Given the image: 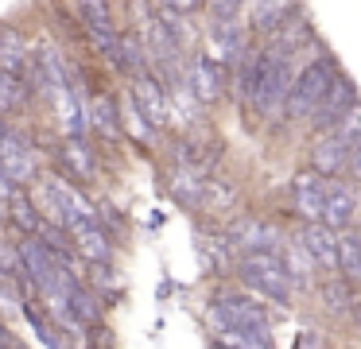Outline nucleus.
Segmentation results:
<instances>
[{"mask_svg":"<svg viewBox=\"0 0 361 349\" xmlns=\"http://www.w3.org/2000/svg\"><path fill=\"white\" fill-rule=\"evenodd\" d=\"M78 12H82V20H86L90 31H117L113 27L109 0H78Z\"/></svg>","mask_w":361,"mask_h":349,"instance_id":"nucleus-27","label":"nucleus"},{"mask_svg":"<svg viewBox=\"0 0 361 349\" xmlns=\"http://www.w3.org/2000/svg\"><path fill=\"white\" fill-rule=\"evenodd\" d=\"M59 163L74 183H90L97 175V159H94V147L86 144V136H66L59 144Z\"/></svg>","mask_w":361,"mask_h":349,"instance_id":"nucleus-18","label":"nucleus"},{"mask_svg":"<svg viewBox=\"0 0 361 349\" xmlns=\"http://www.w3.org/2000/svg\"><path fill=\"white\" fill-rule=\"evenodd\" d=\"M218 159H221V140H218V136H210L206 128L187 132V136H183L179 144H175V163L198 167V171H206V175H210V171L218 167Z\"/></svg>","mask_w":361,"mask_h":349,"instance_id":"nucleus-12","label":"nucleus"},{"mask_svg":"<svg viewBox=\"0 0 361 349\" xmlns=\"http://www.w3.org/2000/svg\"><path fill=\"white\" fill-rule=\"evenodd\" d=\"M334 74H338V66H334V59H326V54H319V59H311L307 66H299L295 85H291V93H288L283 116H288V121H307V116L314 113V105L322 101L326 85L334 82Z\"/></svg>","mask_w":361,"mask_h":349,"instance_id":"nucleus-3","label":"nucleus"},{"mask_svg":"<svg viewBox=\"0 0 361 349\" xmlns=\"http://www.w3.org/2000/svg\"><path fill=\"white\" fill-rule=\"evenodd\" d=\"M334 132H338L342 140H350V144L361 136V101H357V105H353L350 113L342 116V121H338V128H334Z\"/></svg>","mask_w":361,"mask_h":349,"instance_id":"nucleus-29","label":"nucleus"},{"mask_svg":"<svg viewBox=\"0 0 361 349\" xmlns=\"http://www.w3.org/2000/svg\"><path fill=\"white\" fill-rule=\"evenodd\" d=\"M226 240L237 256L245 252H280V233L260 217H233L226 225Z\"/></svg>","mask_w":361,"mask_h":349,"instance_id":"nucleus-7","label":"nucleus"},{"mask_svg":"<svg viewBox=\"0 0 361 349\" xmlns=\"http://www.w3.org/2000/svg\"><path fill=\"white\" fill-rule=\"evenodd\" d=\"M322 206H326V178L319 171L291 178V214L299 221H322Z\"/></svg>","mask_w":361,"mask_h":349,"instance_id":"nucleus-11","label":"nucleus"},{"mask_svg":"<svg viewBox=\"0 0 361 349\" xmlns=\"http://www.w3.org/2000/svg\"><path fill=\"white\" fill-rule=\"evenodd\" d=\"M0 132H4V113H0Z\"/></svg>","mask_w":361,"mask_h":349,"instance_id":"nucleus-35","label":"nucleus"},{"mask_svg":"<svg viewBox=\"0 0 361 349\" xmlns=\"http://www.w3.org/2000/svg\"><path fill=\"white\" fill-rule=\"evenodd\" d=\"M0 163L8 167V175L16 178L20 186H32V178L39 175V171H35V155H32V147H27V140L16 136L12 128L0 132Z\"/></svg>","mask_w":361,"mask_h":349,"instance_id":"nucleus-16","label":"nucleus"},{"mask_svg":"<svg viewBox=\"0 0 361 349\" xmlns=\"http://www.w3.org/2000/svg\"><path fill=\"white\" fill-rule=\"evenodd\" d=\"M245 0H206V12L210 20H241Z\"/></svg>","mask_w":361,"mask_h":349,"instance_id":"nucleus-28","label":"nucleus"},{"mask_svg":"<svg viewBox=\"0 0 361 349\" xmlns=\"http://www.w3.org/2000/svg\"><path fill=\"white\" fill-rule=\"evenodd\" d=\"M357 101H361V97H357V85H353V78L338 70L334 82L326 85V93H322V101L314 105V113L307 116V124H311L314 132H330V128H338V121H342V116L350 113L353 105H357Z\"/></svg>","mask_w":361,"mask_h":349,"instance_id":"nucleus-4","label":"nucleus"},{"mask_svg":"<svg viewBox=\"0 0 361 349\" xmlns=\"http://www.w3.org/2000/svg\"><path fill=\"white\" fill-rule=\"evenodd\" d=\"M237 276H241V283L249 291H257L260 299L280 302V307H291L295 287H299L280 252H245L237 260Z\"/></svg>","mask_w":361,"mask_h":349,"instance_id":"nucleus-1","label":"nucleus"},{"mask_svg":"<svg viewBox=\"0 0 361 349\" xmlns=\"http://www.w3.org/2000/svg\"><path fill=\"white\" fill-rule=\"evenodd\" d=\"M361 198L353 186H345L342 178H326V206H322V221L334 225V229H350L357 221Z\"/></svg>","mask_w":361,"mask_h":349,"instance_id":"nucleus-15","label":"nucleus"},{"mask_svg":"<svg viewBox=\"0 0 361 349\" xmlns=\"http://www.w3.org/2000/svg\"><path fill=\"white\" fill-rule=\"evenodd\" d=\"M206 183H210V175L198 171V167H187V163H175V167L167 171V190H171V198L179 202L183 209H202Z\"/></svg>","mask_w":361,"mask_h":349,"instance_id":"nucleus-14","label":"nucleus"},{"mask_svg":"<svg viewBox=\"0 0 361 349\" xmlns=\"http://www.w3.org/2000/svg\"><path fill=\"white\" fill-rule=\"evenodd\" d=\"M299 12V0H249V31L252 39H268L288 16Z\"/></svg>","mask_w":361,"mask_h":349,"instance_id":"nucleus-17","label":"nucleus"},{"mask_svg":"<svg viewBox=\"0 0 361 349\" xmlns=\"http://www.w3.org/2000/svg\"><path fill=\"white\" fill-rule=\"evenodd\" d=\"M311 171H319L322 178L350 175V140H342L334 128L319 132L311 144Z\"/></svg>","mask_w":361,"mask_h":349,"instance_id":"nucleus-9","label":"nucleus"},{"mask_svg":"<svg viewBox=\"0 0 361 349\" xmlns=\"http://www.w3.org/2000/svg\"><path fill=\"white\" fill-rule=\"evenodd\" d=\"M319 295H322V307L326 310H334V314H345V310H353V283L342 276V271H330V279L319 287Z\"/></svg>","mask_w":361,"mask_h":349,"instance_id":"nucleus-24","label":"nucleus"},{"mask_svg":"<svg viewBox=\"0 0 361 349\" xmlns=\"http://www.w3.org/2000/svg\"><path fill=\"white\" fill-rule=\"evenodd\" d=\"M159 4H167V8H175V12L190 16V12H198V8H202V0H159Z\"/></svg>","mask_w":361,"mask_h":349,"instance_id":"nucleus-32","label":"nucleus"},{"mask_svg":"<svg viewBox=\"0 0 361 349\" xmlns=\"http://www.w3.org/2000/svg\"><path fill=\"white\" fill-rule=\"evenodd\" d=\"M237 206V194L229 183H221V178L210 175V183H206V198H202V209H210V214H229V209Z\"/></svg>","mask_w":361,"mask_h":349,"instance_id":"nucleus-26","label":"nucleus"},{"mask_svg":"<svg viewBox=\"0 0 361 349\" xmlns=\"http://www.w3.org/2000/svg\"><path fill=\"white\" fill-rule=\"evenodd\" d=\"M90 124H94V132L105 140H113L121 132V109H117V101H113V93L97 90L94 97H90Z\"/></svg>","mask_w":361,"mask_h":349,"instance_id":"nucleus-19","label":"nucleus"},{"mask_svg":"<svg viewBox=\"0 0 361 349\" xmlns=\"http://www.w3.org/2000/svg\"><path fill=\"white\" fill-rule=\"evenodd\" d=\"M0 70L20 74V78H27V70H32V54H27L24 39L12 35V31H4V35H0ZM27 82H32V78H27Z\"/></svg>","mask_w":361,"mask_h":349,"instance_id":"nucleus-22","label":"nucleus"},{"mask_svg":"<svg viewBox=\"0 0 361 349\" xmlns=\"http://www.w3.org/2000/svg\"><path fill=\"white\" fill-rule=\"evenodd\" d=\"M338 271H342L353 287L361 283V237L357 233L338 229Z\"/></svg>","mask_w":361,"mask_h":349,"instance_id":"nucleus-23","label":"nucleus"},{"mask_svg":"<svg viewBox=\"0 0 361 349\" xmlns=\"http://www.w3.org/2000/svg\"><path fill=\"white\" fill-rule=\"evenodd\" d=\"M299 240L307 245V252L314 256L322 271H338V229L326 221H299Z\"/></svg>","mask_w":361,"mask_h":349,"instance_id":"nucleus-13","label":"nucleus"},{"mask_svg":"<svg viewBox=\"0 0 361 349\" xmlns=\"http://www.w3.org/2000/svg\"><path fill=\"white\" fill-rule=\"evenodd\" d=\"M353 318H357V326H361V299L353 302Z\"/></svg>","mask_w":361,"mask_h":349,"instance_id":"nucleus-34","label":"nucleus"},{"mask_svg":"<svg viewBox=\"0 0 361 349\" xmlns=\"http://www.w3.org/2000/svg\"><path fill=\"white\" fill-rule=\"evenodd\" d=\"M0 35H4V27H0Z\"/></svg>","mask_w":361,"mask_h":349,"instance_id":"nucleus-36","label":"nucleus"},{"mask_svg":"<svg viewBox=\"0 0 361 349\" xmlns=\"http://www.w3.org/2000/svg\"><path fill=\"white\" fill-rule=\"evenodd\" d=\"M187 82H190V93H195L198 105H214V101H221V93H226L229 70L221 66L210 51H198V54H190V62H187Z\"/></svg>","mask_w":361,"mask_h":349,"instance_id":"nucleus-6","label":"nucleus"},{"mask_svg":"<svg viewBox=\"0 0 361 349\" xmlns=\"http://www.w3.org/2000/svg\"><path fill=\"white\" fill-rule=\"evenodd\" d=\"M350 175L357 178V183H361V136H357V140H353V144H350Z\"/></svg>","mask_w":361,"mask_h":349,"instance_id":"nucleus-31","label":"nucleus"},{"mask_svg":"<svg viewBox=\"0 0 361 349\" xmlns=\"http://www.w3.org/2000/svg\"><path fill=\"white\" fill-rule=\"evenodd\" d=\"M8 221H12V229H16L20 237H35V233L43 229V221H47V217L39 214V206H35L32 194L20 190L16 198L8 202Z\"/></svg>","mask_w":361,"mask_h":349,"instance_id":"nucleus-20","label":"nucleus"},{"mask_svg":"<svg viewBox=\"0 0 361 349\" xmlns=\"http://www.w3.org/2000/svg\"><path fill=\"white\" fill-rule=\"evenodd\" d=\"M295 54H283V51H272L264 47V70H260V90L252 97V113L260 121H280L283 109H288V93L295 85Z\"/></svg>","mask_w":361,"mask_h":349,"instance_id":"nucleus-2","label":"nucleus"},{"mask_svg":"<svg viewBox=\"0 0 361 349\" xmlns=\"http://www.w3.org/2000/svg\"><path fill=\"white\" fill-rule=\"evenodd\" d=\"M280 256H283V264L291 268V276H295L299 287L311 283V276H314L319 264H314V256L307 252V245L299 240V233H295V237H288V240H280Z\"/></svg>","mask_w":361,"mask_h":349,"instance_id":"nucleus-21","label":"nucleus"},{"mask_svg":"<svg viewBox=\"0 0 361 349\" xmlns=\"http://www.w3.org/2000/svg\"><path fill=\"white\" fill-rule=\"evenodd\" d=\"M35 85L20 74H8V70H0V113H16V109L27 105Z\"/></svg>","mask_w":361,"mask_h":349,"instance_id":"nucleus-25","label":"nucleus"},{"mask_svg":"<svg viewBox=\"0 0 361 349\" xmlns=\"http://www.w3.org/2000/svg\"><path fill=\"white\" fill-rule=\"evenodd\" d=\"M20 190H24V186H20L16 178L8 175V167H4V163H0V198H4V202H12V198H16Z\"/></svg>","mask_w":361,"mask_h":349,"instance_id":"nucleus-30","label":"nucleus"},{"mask_svg":"<svg viewBox=\"0 0 361 349\" xmlns=\"http://www.w3.org/2000/svg\"><path fill=\"white\" fill-rule=\"evenodd\" d=\"M133 78V101H136V109L144 113V121L152 124V128H167L171 124V101H167V90H164V82H159V74L156 70H136V74H128Z\"/></svg>","mask_w":361,"mask_h":349,"instance_id":"nucleus-5","label":"nucleus"},{"mask_svg":"<svg viewBox=\"0 0 361 349\" xmlns=\"http://www.w3.org/2000/svg\"><path fill=\"white\" fill-rule=\"evenodd\" d=\"M0 221H8V202L0 198Z\"/></svg>","mask_w":361,"mask_h":349,"instance_id":"nucleus-33","label":"nucleus"},{"mask_svg":"<svg viewBox=\"0 0 361 349\" xmlns=\"http://www.w3.org/2000/svg\"><path fill=\"white\" fill-rule=\"evenodd\" d=\"M63 229L74 237V248H78V256H82L86 264H109V260H113L109 229H105L97 217H90V221H66Z\"/></svg>","mask_w":361,"mask_h":349,"instance_id":"nucleus-10","label":"nucleus"},{"mask_svg":"<svg viewBox=\"0 0 361 349\" xmlns=\"http://www.w3.org/2000/svg\"><path fill=\"white\" fill-rule=\"evenodd\" d=\"M252 31H245L241 20H210V54L221 62V66L233 74V66L241 62V54L249 51Z\"/></svg>","mask_w":361,"mask_h":349,"instance_id":"nucleus-8","label":"nucleus"}]
</instances>
